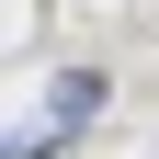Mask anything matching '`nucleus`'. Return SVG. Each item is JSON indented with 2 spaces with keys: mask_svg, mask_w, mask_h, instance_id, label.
<instances>
[{
  "mask_svg": "<svg viewBox=\"0 0 159 159\" xmlns=\"http://www.w3.org/2000/svg\"><path fill=\"white\" fill-rule=\"evenodd\" d=\"M102 114H114V80L102 68H57V102H46V136L57 148H68L80 125H102Z\"/></svg>",
  "mask_w": 159,
  "mask_h": 159,
  "instance_id": "1",
  "label": "nucleus"
}]
</instances>
